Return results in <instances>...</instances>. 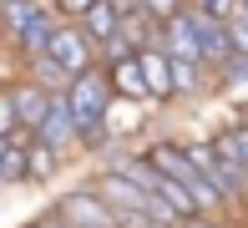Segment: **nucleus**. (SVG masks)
<instances>
[{
    "instance_id": "1",
    "label": "nucleus",
    "mask_w": 248,
    "mask_h": 228,
    "mask_svg": "<svg viewBox=\"0 0 248 228\" xmlns=\"http://www.w3.org/2000/svg\"><path fill=\"white\" fill-rule=\"evenodd\" d=\"M66 97H71L76 122H81V127H92V122H107V117H111V107H117V86H111V76L101 71V66H96V71H86V76H76Z\"/></svg>"
},
{
    "instance_id": "2",
    "label": "nucleus",
    "mask_w": 248,
    "mask_h": 228,
    "mask_svg": "<svg viewBox=\"0 0 248 228\" xmlns=\"http://www.w3.org/2000/svg\"><path fill=\"white\" fill-rule=\"evenodd\" d=\"M51 56H56V61H61L71 76H86V71H96V61H101V46H96V41L81 31V20H61Z\"/></svg>"
},
{
    "instance_id": "3",
    "label": "nucleus",
    "mask_w": 248,
    "mask_h": 228,
    "mask_svg": "<svg viewBox=\"0 0 248 228\" xmlns=\"http://www.w3.org/2000/svg\"><path fill=\"white\" fill-rule=\"evenodd\" d=\"M56 213H61L71 228H122L117 213H111V203L101 198L96 188H76V193H66V198L56 203Z\"/></svg>"
},
{
    "instance_id": "4",
    "label": "nucleus",
    "mask_w": 248,
    "mask_h": 228,
    "mask_svg": "<svg viewBox=\"0 0 248 228\" xmlns=\"http://www.w3.org/2000/svg\"><path fill=\"white\" fill-rule=\"evenodd\" d=\"M31 142H36V132H31V127L0 137V182H5V188L31 182Z\"/></svg>"
},
{
    "instance_id": "5",
    "label": "nucleus",
    "mask_w": 248,
    "mask_h": 228,
    "mask_svg": "<svg viewBox=\"0 0 248 228\" xmlns=\"http://www.w3.org/2000/svg\"><path fill=\"white\" fill-rule=\"evenodd\" d=\"M137 56H142V76H147L152 97H157V101H172V97H177V71H172L167 46H147V51H137Z\"/></svg>"
},
{
    "instance_id": "6",
    "label": "nucleus",
    "mask_w": 248,
    "mask_h": 228,
    "mask_svg": "<svg viewBox=\"0 0 248 228\" xmlns=\"http://www.w3.org/2000/svg\"><path fill=\"white\" fill-rule=\"evenodd\" d=\"M122 26H127V10H122L117 0H96V5L86 10V20H81V31H86L96 46H111V41L122 36Z\"/></svg>"
},
{
    "instance_id": "7",
    "label": "nucleus",
    "mask_w": 248,
    "mask_h": 228,
    "mask_svg": "<svg viewBox=\"0 0 248 228\" xmlns=\"http://www.w3.org/2000/svg\"><path fill=\"white\" fill-rule=\"evenodd\" d=\"M56 31H61V20H56L51 10H46V16H36V20H31V26L20 31L16 41H10V46H16V51L26 56V61H36V56H51V46H56Z\"/></svg>"
},
{
    "instance_id": "8",
    "label": "nucleus",
    "mask_w": 248,
    "mask_h": 228,
    "mask_svg": "<svg viewBox=\"0 0 248 228\" xmlns=\"http://www.w3.org/2000/svg\"><path fill=\"white\" fill-rule=\"evenodd\" d=\"M107 76H111V86H117L122 101H142V97H152L147 76H142V56H122V61H111Z\"/></svg>"
},
{
    "instance_id": "9",
    "label": "nucleus",
    "mask_w": 248,
    "mask_h": 228,
    "mask_svg": "<svg viewBox=\"0 0 248 228\" xmlns=\"http://www.w3.org/2000/svg\"><path fill=\"white\" fill-rule=\"evenodd\" d=\"M26 66H31V81H41L51 97H56V91H71V81H76L56 56H36V61H26Z\"/></svg>"
},
{
    "instance_id": "10",
    "label": "nucleus",
    "mask_w": 248,
    "mask_h": 228,
    "mask_svg": "<svg viewBox=\"0 0 248 228\" xmlns=\"http://www.w3.org/2000/svg\"><path fill=\"white\" fill-rule=\"evenodd\" d=\"M213 147H218V152L228 157L233 167H243V173H248V122H233V127H223L218 137H213Z\"/></svg>"
},
{
    "instance_id": "11",
    "label": "nucleus",
    "mask_w": 248,
    "mask_h": 228,
    "mask_svg": "<svg viewBox=\"0 0 248 228\" xmlns=\"http://www.w3.org/2000/svg\"><path fill=\"white\" fill-rule=\"evenodd\" d=\"M36 16H46V5H41V0H5V31H10V41H16Z\"/></svg>"
},
{
    "instance_id": "12",
    "label": "nucleus",
    "mask_w": 248,
    "mask_h": 228,
    "mask_svg": "<svg viewBox=\"0 0 248 228\" xmlns=\"http://www.w3.org/2000/svg\"><path fill=\"white\" fill-rule=\"evenodd\" d=\"M56 167H61V152H56L51 142H31V182H46V178H56Z\"/></svg>"
},
{
    "instance_id": "13",
    "label": "nucleus",
    "mask_w": 248,
    "mask_h": 228,
    "mask_svg": "<svg viewBox=\"0 0 248 228\" xmlns=\"http://www.w3.org/2000/svg\"><path fill=\"white\" fill-rule=\"evenodd\" d=\"M142 10H147V16L157 20V26H167V20H172V16H183V0H142Z\"/></svg>"
},
{
    "instance_id": "14",
    "label": "nucleus",
    "mask_w": 248,
    "mask_h": 228,
    "mask_svg": "<svg viewBox=\"0 0 248 228\" xmlns=\"http://www.w3.org/2000/svg\"><path fill=\"white\" fill-rule=\"evenodd\" d=\"M198 10H208V16H218V20H233L243 10V0H193Z\"/></svg>"
},
{
    "instance_id": "15",
    "label": "nucleus",
    "mask_w": 248,
    "mask_h": 228,
    "mask_svg": "<svg viewBox=\"0 0 248 228\" xmlns=\"http://www.w3.org/2000/svg\"><path fill=\"white\" fill-rule=\"evenodd\" d=\"M238 81H248V56L233 51V61L223 66V86H238Z\"/></svg>"
},
{
    "instance_id": "16",
    "label": "nucleus",
    "mask_w": 248,
    "mask_h": 228,
    "mask_svg": "<svg viewBox=\"0 0 248 228\" xmlns=\"http://www.w3.org/2000/svg\"><path fill=\"white\" fill-rule=\"evenodd\" d=\"M228 31H233V51L248 56V10H238V16L228 20Z\"/></svg>"
},
{
    "instance_id": "17",
    "label": "nucleus",
    "mask_w": 248,
    "mask_h": 228,
    "mask_svg": "<svg viewBox=\"0 0 248 228\" xmlns=\"http://www.w3.org/2000/svg\"><path fill=\"white\" fill-rule=\"evenodd\" d=\"M96 0H56V10H61L66 20H86V10H92Z\"/></svg>"
},
{
    "instance_id": "18",
    "label": "nucleus",
    "mask_w": 248,
    "mask_h": 228,
    "mask_svg": "<svg viewBox=\"0 0 248 228\" xmlns=\"http://www.w3.org/2000/svg\"><path fill=\"white\" fill-rule=\"evenodd\" d=\"M31 228H71V223H66V218H61V213H56V208H51V213H41V218H36V223H31Z\"/></svg>"
},
{
    "instance_id": "19",
    "label": "nucleus",
    "mask_w": 248,
    "mask_h": 228,
    "mask_svg": "<svg viewBox=\"0 0 248 228\" xmlns=\"http://www.w3.org/2000/svg\"><path fill=\"white\" fill-rule=\"evenodd\" d=\"M243 10H248V0H243Z\"/></svg>"
},
{
    "instance_id": "20",
    "label": "nucleus",
    "mask_w": 248,
    "mask_h": 228,
    "mask_svg": "<svg viewBox=\"0 0 248 228\" xmlns=\"http://www.w3.org/2000/svg\"><path fill=\"white\" fill-rule=\"evenodd\" d=\"M26 228H31V223H26Z\"/></svg>"
}]
</instances>
